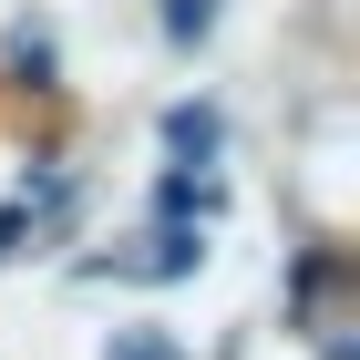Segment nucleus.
I'll return each instance as SVG.
<instances>
[{
    "mask_svg": "<svg viewBox=\"0 0 360 360\" xmlns=\"http://www.w3.org/2000/svg\"><path fill=\"white\" fill-rule=\"evenodd\" d=\"M165 31L175 41H206V31H217V0H165Z\"/></svg>",
    "mask_w": 360,
    "mask_h": 360,
    "instance_id": "obj_1",
    "label": "nucleus"
},
{
    "mask_svg": "<svg viewBox=\"0 0 360 360\" xmlns=\"http://www.w3.org/2000/svg\"><path fill=\"white\" fill-rule=\"evenodd\" d=\"M165 134H175V155H217V113H175Z\"/></svg>",
    "mask_w": 360,
    "mask_h": 360,
    "instance_id": "obj_2",
    "label": "nucleus"
}]
</instances>
